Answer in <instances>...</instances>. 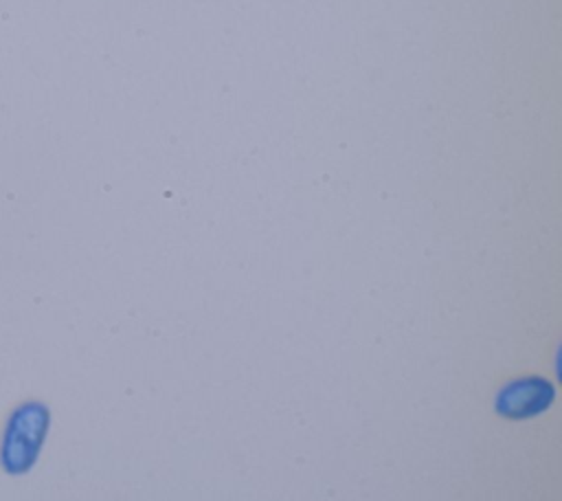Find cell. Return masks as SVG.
I'll return each instance as SVG.
<instances>
[{
	"label": "cell",
	"mask_w": 562,
	"mask_h": 501,
	"mask_svg": "<svg viewBox=\"0 0 562 501\" xmlns=\"http://www.w3.org/2000/svg\"><path fill=\"white\" fill-rule=\"evenodd\" d=\"M50 426V411L44 402L26 400L18 404L4 424L0 439V466L7 475H26L44 448Z\"/></svg>",
	"instance_id": "obj_1"
},
{
	"label": "cell",
	"mask_w": 562,
	"mask_h": 501,
	"mask_svg": "<svg viewBox=\"0 0 562 501\" xmlns=\"http://www.w3.org/2000/svg\"><path fill=\"white\" fill-rule=\"evenodd\" d=\"M551 396L553 391L544 380L522 378L503 391L498 400V409L503 411V415H514V417L533 415L549 404Z\"/></svg>",
	"instance_id": "obj_2"
}]
</instances>
